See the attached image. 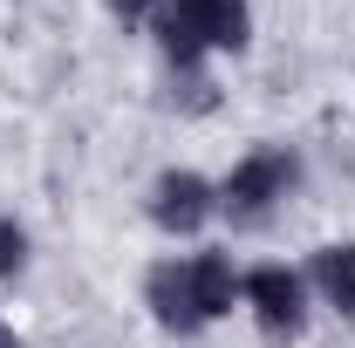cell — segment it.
<instances>
[{
    "instance_id": "obj_1",
    "label": "cell",
    "mask_w": 355,
    "mask_h": 348,
    "mask_svg": "<svg viewBox=\"0 0 355 348\" xmlns=\"http://www.w3.org/2000/svg\"><path fill=\"white\" fill-rule=\"evenodd\" d=\"M246 0H164L157 7V48L178 69H198L212 48H246Z\"/></svg>"
},
{
    "instance_id": "obj_2",
    "label": "cell",
    "mask_w": 355,
    "mask_h": 348,
    "mask_svg": "<svg viewBox=\"0 0 355 348\" xmlns=\"http://www.w3.org/2000/svg\"><path fill=\"white\" fill-rule=\"evenodd\" d=\"M294 177H301V164H294L287 150H253V157L232 164V177L219 184V212L232 218V225H260V218L294 191Z\"/></svg>"
},
{
    "instance_id": "obj_3",
    "label": "cell",
    "mask_w": 355,
    "mask_h": 348,
    "mask_svg": "<svg viewBox=\"0 0 355 348\" xmlns=\"http://www.w3.org/2000/svg\"><path fill=\"white\" fill-rule=\"evenodd\" d=\"M239 294L253 307V321H260L266 342H294L301 335V321H308V287H301V273H287V266H253L246 280H239Z\"/></svg>"
},
{
    "instance_id": "obj_4",
    "label": "cell",
    "mask_w": 355,
    "mask_h": 348,
    "mask_svg": "<svg viewBox=\"0 0 355 348\" xmlns=\"http://www.w3.org/2000/svg\"><path fill=\"white\" fill-rule=\"evenodd\" d=\"M212 212H219V191L198 171H164L150 184V218H157L164 232H198Z\"/></svg>"
},
{
    "instance_id": "obj_5",
    "label": "cell",
    "mask_w": 355,
    "mask_h": 348,
    "mask_svg": "<svg viewBox=\"0 0 355 348\" xmlns=\"http://www.w3.org/2000/svg\"><path fill=\"white\" fill-rule=\"evenodd\" d=\"M144 301H150V314H157L171 335H198V328H205L198 294H191V260H184V266H178V260L150 266V280H144Z\"/></svg>"
},
{
    "instance_id": "obj_6",
    "label": "cell",
    "mask_w": 355,
    "mask_h": 348,
    "mask_svg": "<svg viewBox=\"0 0 355 348\" xmlns=\"http://www.w3.org/2000/svg\"><path fill=\"white\" fill-rule=\"evenodd\" d=\"M191 294H198V314H205V321H219L225 307L239 301L232 260H225V253H198V260H191Z\"/></svg>"
},
{
    "instance_id": "obj_7",
    "label": "cell",
    "mask_w": 355,
    "mask_h": 348,
    "mask_svg": "<svg viewBox=\"0 0 355 348\" xmlns=\"http://www.w3.org/2000/svg\"><path fill=\"white\" fill-rule=\"evenodd\" d=\"M314 287L342 321H355V246H321L314 253Z\"/></svg>"
},
{
    "instance_id": "obj_8",
    "label": "cell",
    "mask_w": 355,
    "mask_h": 348,
    "mask_svg": "<svg viewBox=\"0 0 355 348\" xmlns=\"http://www.w3.org/2000/svg\"><path fill=\"white\" fill-rule=\"evenodd\" d=\"M21 266H28V232L14 218H0V280H14Z\"/></svg>"
},
{
    "instance_id": "obj_9",
    "label": "cell",
    "mask_w": 355,
    "mask_h": 348,
    "mask_svg": "<svg viewBox=\"0 0 355 348\" xmlns=\"http://www.w3.org/2000/svg\"><path fill=\"white\" fill-rule=\"evenodd\" d=\"M110 7H116V14H150L157 0H110Z\"/></svg>"
},
{
    "instance_id": "obj_10",
    "label": "cell",
    "mask_w": 355,
    "mask_h": 348,
    "mask_svg": "<svg viewBox=\"0 0 355 348\" xmlns=\"http://www.w3.org/2000/svg\"><path fill=\"white\" fill-rule=\"evenodd\" d=\"M0 348H21V335H14V328H7V321H0Z\"/></svg>"
}]
</instances>
